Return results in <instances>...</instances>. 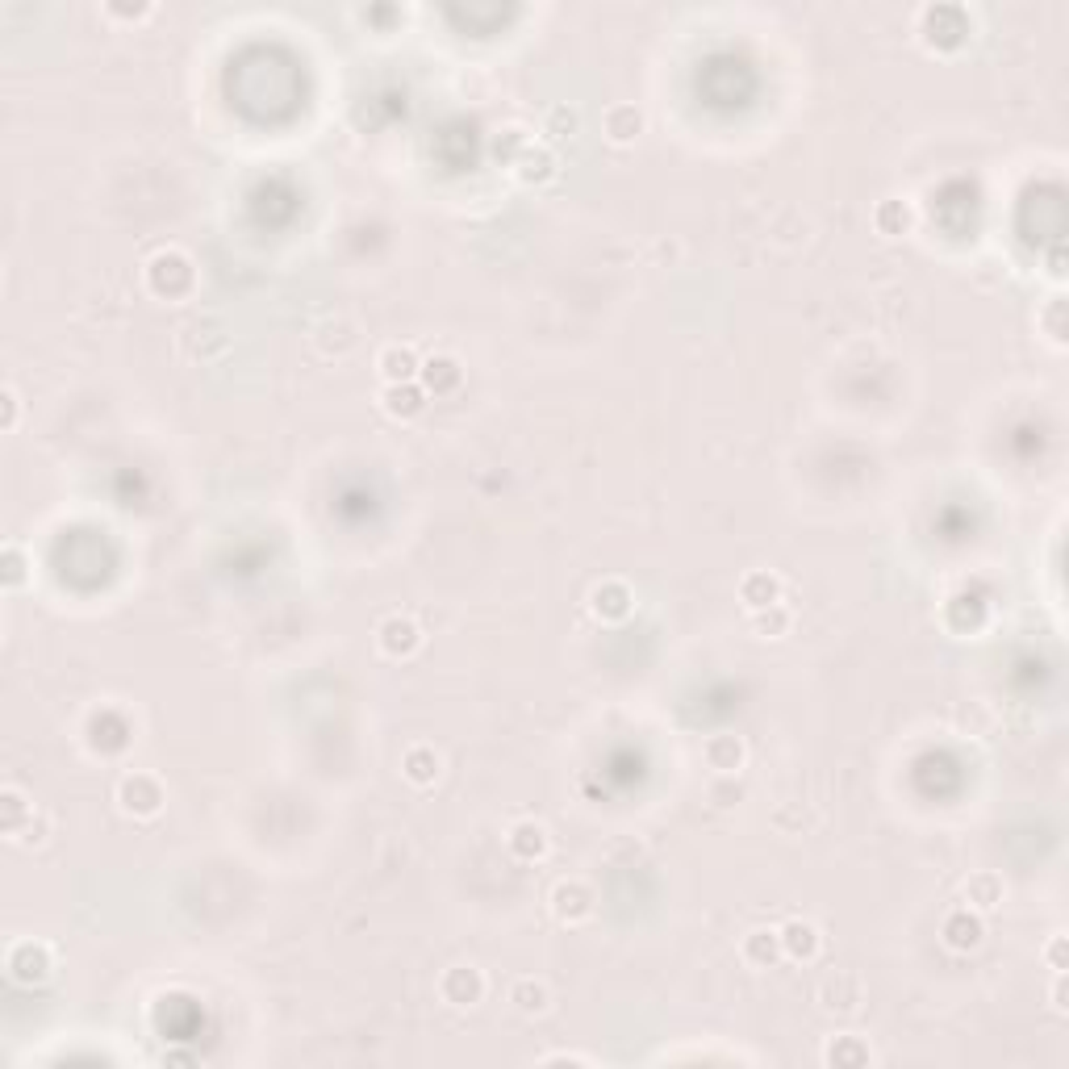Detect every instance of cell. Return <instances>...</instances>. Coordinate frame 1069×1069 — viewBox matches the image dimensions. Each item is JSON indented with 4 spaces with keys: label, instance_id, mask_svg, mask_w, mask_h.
<instances>
[{
    "label": "cell",
    "instance_id": "6da1fadb",
    "mask_svg": "<svg viewBox=\"0 0 1069 1069\" xmlns=\"http://www.w3.org/2000/svg\"><path fill=\"white\" fill-rule=\"evenodd\" d=\"M117 802L126 806L130 815H155L159 806H163V786H159V777H151V773H126L122 781H117Z\"/></svg>",
    "mask_w": 1069,
    "mask_h": 1069
},
{
    "label": "cell",
    "instance_id": "7a4b0ae2",
    "mask_svg": "<svg viewBox=\"0 0 1069 1069\" xmlns=\"http://www.w3.org/2000/svg\"><path fill=\"white\" fill-rule=\"evenodd\" d=\"M147 280L159 297H180L184 289H193V268H188V259L176 255V251H163L151 259L147 268Z\"/></svg>",
    "mask_w": 1069,
    "mask_h": 1069
},
{
    "label": "cell",
    "instance_id": "3957f363",
    "mask_svg": "<svg viewBox=\"0 0 1069 1069\" xmlns=\"http://www.w3.org/2000/svg\"><path fill=\"white\" fill-rule=\"evenodd\" d=\"M439 994H443V999H447L451 1007H472V1003H481V994H485L481 969H472V965L447 969L443 978H439Z\"/></svg>",
    "mask_w": 1069,
    "mask_h": 1069
},
{
    "label": "cell",
    "instance_id": "277c9868",
    "mask_svg": "<svg viewBox=\"0 0 1069 1069\" xmlns=\"http://www.w3.org/2000/svg\"><path fill=\"white\" fill-rule=\"evenodd\" d=\"M9 969H13L17 982H42L46 973H51V953H46V944L21 940L9 948Z\"/></svg>",
    "mask_w": 1069,
    "mask_h": 1069
},
{
    "label": "cell",
    "instance_id": "5b68a950",
    "mask_svg": "<svg viewBox=\"0 0 1069 1069\" xmlns=\"http://www.w3.org/2000/svg\"><path fill=\"white\" fill-rule=\"evenodd\" d=\"M865 999V986L857 973H831V978L819 986V1003L831 1011H857Z\"/></svg>",
    "mask_w": 1069,
    "mask_h": 1069
},
{
    "label": "cell",
    "instance_id": "8992f818",
    "mask_svg": "<svg viewBox=\"0 0 1069 1069\" xmlns=\"http://www.w3.org/2000/svg\"><path fill=\"white\" fill-rule=\"evenodd\" d=\"M982 936H986V923H982V915H973L969 907H961V911H953V915L944 919V944H948V948H957V953H969V948H978Z\"/></svg>",
    "mask_w": 1069,
    "mask_h": 1069
},
{
    "label": "cell",
    "instance_id": "52a82bcc",
    "mask_svg": "<svg viewBox=\"0 0 1069 1069\" xmlns=\"http://www.w3.org/2000/svg\"><path fill=\"white\" fill-rule=\"evenodd\" d=\"M552 911L564 923H581L593 915V890L585 882H560L552 894Z\"/></svg>",
    "mask_w": 1069,
    "mask_h": 1069
},
{
    "label": "cell",
    "instance_id": "ba28073f",
    "mask_svg": "<svg viewBox=\"0 0 1069 1069\" xmlns=\"http://www.w3.org/2000/svg\"><path fill=\"white\" fill-rule=\"evenodd\" d=\"M380 648H385V656H414L418 644H422V631L414 627V619H401V614H393V619L380 623Z\"/></svg>",
    "mask_w": 1069,
    "mask_h": 1069
},
{
    "label": "cell",
    "instance_id": "9c48e42d",
    "mask_svg": "<svg viewBox=\"0 0 1069 1069\" xmlns=\"http://www.w3.org/2000/svg\"><path fill=\"white\" fill-rule=\"evenodd\" d=\"M376 368H380V376H385L389 385H406V380H414V376L422 372V360H418V351H414V347L393 343V347L380 351Z\"/></svg>",
    "mask_w": 1069,
    "mask_h": 1069
},
{
    "label": "cell",
    "instance_id": "30bf717a",
    "mask_svg": "<svg viewBox=\"0 0 1069 1069\" xmlns=\"http://www.w3.org/2000/svg\"><path fill=\"white\" fill-rule=\"evenodd\" d=\"M702 756H706V765L710 769H719V773H735V769H744V740L740 735H710V740L702 744Z\"/></svg>",
    "mask_w": 1069,
    "mask_h": 1069
},
{
    "label": "cell",
    "instance_id": "8fae6325",
    "mask_svg": "<svg viewBox=\"0 0 1069 1069\" xmlns=\"http://www.w3.org/2000/svg\"><path fill=\"white\" fill-rule=\"evenodd\" d=\"M422 389L426 393H435V397H443V393H451L464 380V368L451 360V355H431V360L422 364Z\"/></svg>",
    "mask_w": 1069,
    "mask_h": 1069
},
{
    "label": "cell",
    "instance_id": "7c38bea8",
    "mask_svg": "<svg viewBox=\"0 0 1069 1069\" xmlns=\"http://www.w3.org/2000/svg\"><path fill=\"white\" fill-rule=\"evenodd\" d=\"M777 936H781V948H786L790 957H798V961H811L819 953V928L811 919H790Z\"/></svg>",
    "mask_w": 1069,
    "mask_h": 1069
},
{
    "label": "cell",
    "instance_id": "4fadbf2b",
    "mask_svg": "<svg viewBox=\"0 0 1069 1069\" xmlns=\"http://www.w3.org/2000/svg\"><path fill=\"white\" fill-rule=\"evenodd\" d=\"M514 172L522 184H548L556 176V155L548 147H527L514 159Z\"/></svg>",
    "mask_w": 1069,
    "mask_h": 1069
},
{
    "label": "cell",
    "instance_id": "5bb4252c",
    "mask_svg": "<svg viewBox=\"0 0 1069 1069\" xmlns=\"http://www.w3.org/2000/svg\"><path fill=\"white\" fill-rule=\"evenodd\" d=\"M510 848H514V857H522V861H539L543 852H548V831H543L535 819L514 823L510 827Z\"/></svg>",
    "mask_w": 1069,
    "mask_h": 1069
},
{
    "label": "cell",
    "instance_id": "9a60e30c",
    "mask_svg": "<svg viewBox=\"0 0 1069 1069\" xmlns=\"http://www.w3.org/2000/svg\"><path fill=\"white\" fill-rule=\"evenodd\" d=\"M385 410L393 418H418L426 410V389H418L414 380H406V385H389L385 389Z\"/></svg>",
    "mask_w": 1069,
    "mask_h": 1069
},
{
    "label": "cell",
    "instance_id": "2e32d148",
    "mask_svg": "<svg viewBox=\"0 0 1069 1069\" xmlns=\"http://www.w3.org/2000/svg\"><path fill=\"white\" fill-rule=\"evenodd\" d=\"M602 126H606V138L623 147V142H631L639 130H644V117H639L635 105H610L606 117H602Z\"/></svg>",
    "mask_w": 1069,
    "mask_h": 1069
},
{
    "label": "cell",
    "instance_id": "e0dca14e",
    "mask_svg": "<svg viewBox=\"0 0 1069 1069\" xmlns=\"http://www.w3.org/2000/svg\"><path fill=\"white\" fill-rule=\"evenodd\" d=\"M740 598H744L748 610H765V606H773L781 598V581L773 573H748L740 581Z\"/></svg>",
    "mask_w": 1069,
    "mask_h": 1069
},
{
    "label": "cell",
    "instance_id": "ac0fdd59",
    "mask_svg": "<svg viewBox=\"0 0 1069 1069\" xmlns=\"http://www.w3.org/2000/svg\"><path fill=\"white\" fill-rule=\"evenodd\" d=\"M781 953H786V948H781V936H777V932H769V928H760V932H752V936L744 940V961H748V965H756V969H769V965H777V961H781Z\"/></svg>",
    "mask_w": 1069,
    "mask_h": 1069
},
{
    "label": "cell",
    "instance_id": "d6986e66",
    "mask_svg": "<svg viewBox=\"0 0 1069 1069\" xmlns=\"http://www.w3.org/2000/svg\"><path fill=\"white\" fill-rule=\"evenodd\" d=\"M593 610L602 614V619H623V614L631 610V589L623 581H606L593 589Z\"/></svg>",
    "mask_w": 1069,
    "mask_h": 1069
},
{
    "label": "cell",
    "instance_id": "ffe728a7",
    "mask_svg": "<svg viewBox=\"0 0 1069 1069\" xmlns=\"http://www.w3.org/2000/svg\"><path fill=\"white\" fill-rule=\"evenodd\" d=\"M965 898H969V907L990 911V907H999L1003 902V882L994 873H973L965 882Z\"/></svg>",
    "mask_w": 1069,
    "mask_h": 1069
},
{
    "label": "cell",
    "instance_id": "44dd1931",
    "mask_svg": "<svg viewBox=\"0 0 1069 1069\" xmlns=\"http://www.w3.org/2000/svg\"><path fill=\"white\" fill-rule=\"evenodd\" d=\"M406 777L414 781V786H431V781L439 777V756H435V748H426V744L410 748V752H406Z\"/></svg>",
    "mask_w": 1069,
    "mask_h": 1069
},
{
    "label": "cell",
    "instance_id": "7402d4cb",
    "mask_svg": "<svg viewBox=\"0 0 1069 1069\" xmlns=\"http://www.w3.org/2000/svg\"><path fill=\"white\" fill-rule=\"evenodd\" d=\"M510 999L518 1003V1011H522V1015H535V1011H543V1007H548V986H543V982H535V978H518Z\"/></svg>",
    "mask_w": 1069,
    "mask_h": 1069
},
{
    "label": "cell",
    "instance_id": "603a6c76",
    "mask_svg": "<svg viewBox=\"0 0 1069 1069\" xmlns=\"http://www.w3.org/2000/svg\"><path fill=\"white\" fill-rule=\"evenodd\" d=\"M873 222H877V230H882V234H907L911 230V209L902 205V201H882V205H877V213H873Z\"/></svg>",
    "mask_w": 1069,
    "mask_h": 1069
},
{
    "label": "cell",
    "instance_id": "cb8c5ba5",
    "mask_svg": "<svg viewBox=\"0 0 1069 1069\" xmlns=\"http://www.w3.org/2000/svg\"><path fill=\"white\" fill-rule=\"evenodd\" d=\"M577 126H581L577 109L556 105V109L548 113V122H543V134H548V138H556V142H573V138H577Z\"/></svg>",
    "mask_w": 1069,
    "mask_h": 1069
},
{
    "label": "cell",
    "instance_id": "d4e9b609",
    "mask_svg": "<svg viewBox=\"0 0 1069 1069\" xmlns=\"http://www.w3.org/2000/svg\"><path fill=\"white\" fill-rule=\"evenodd\" d=\"M756 614V631L760 635H769V639H777V635H786L790 631V610L786 606H765V610H752Z\"/></svg>",
    "mask_w": 1069,
    "mask_h": 1069
},
{
    "label": "cell",
    "instance_id": "484cf974",
    "mask_svg": "<svg viewBox=\"0 0 1069 1069\" xmlns=\"http://www.w3.org/2000/svg\"><path fill=\"white\" fill-rule=\"evenodd\" d=\"M0 798H5V831H9V836H17L21 815H34V806H26V798H21V790H13V786H9L5 794H0Z\"/></svg>",
    "mask_w": 1069,
    "mask_h": 1069
},
{
    "label": "cell",
    "instance_id": "4316f807",
    "mask_svg": "<svg viewBox=\"0 0 1069 1069\" xmlns=\"http://www.w3.org/2000/svg\"><path fill=\"white\" fill-rule=\"evenodd\" d=\"M827 1061H869V1049H865V1044H857V1036H840V1049L831 1044Z\"/></svg>",
    "mask_w": 1069,
    "mask_h": 1069
},
{
    "label": "cell",
    "instance_id": "83f0119b",
    "mask_svg": "<svg viewBox=\"0 0 1069 1069\" xmlns=\"http://www.w3.org/2000/svg\"><path fill=\"white\" fill-rule=\"evenodd\" d=\"M527 147H531V142H527V138H522V130H506V138H502V142H497V155H506V159L514 163V159H518L522 151H527Z\"/></svg>",
    "mask_w": 1069,
    "mask_h": 1069
},
{
    "label": "cell",
    "instance_id": "f1b7e54d",
    "mask_svg": "<svg viewBox=\"0 0 1069 1069\" xmlns=\"http://www.w3.org/2000/svg\"><path fill=\"white\" fill-rule=\"evenodd\" d=\"M5 581L9 585L21 581V552H17V543H5Z\"/></svg>",
    "mask_w": 1069,
    "mask_h": 1069
},
{
    "label": "cell",
    "instance_id": "f546056e",
    "mask_svg": "<svg viewBox=\"0 0 1069 1069\" xmlns=\"http://www.w3.org/2000/svg\"><path fill=\"white\" fill-rule=\"evenodd\" d=\"M42 831H46V815H30V827H26V836H21V840H26V844H38V840H46Z\"/></svg>",
    "mask_w": 1069,
    "mask_h": 1069
},
{
    "label": "cell",
    "instance_id": "4dcf8cb0",
    "mask_svg": "<svg viewBox=\"0 0 1069 1069\" xmlns=\"http://www.w3.org/2000/svg\"><path fill=\"white\" fill-rule=\"evenodd\" d=\"M1049 957H1053V965H1057V969H1061V936H1057V940H1053V948H1049Z\"/></svg>",
    "mask_w": 1069,
    "mask_h": 1069
}]
</instances>
